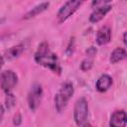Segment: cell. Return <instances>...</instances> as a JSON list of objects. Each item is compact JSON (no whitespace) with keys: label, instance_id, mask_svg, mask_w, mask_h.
<instances>
[{"label":"cell","instance_id":"1","mask_svg":"<svg viewBox=\"0 0 127 127\" xmlns=\"http://www.w3.org/2000/svg\"><path fill=\"white\" fill-rule=\"evenodd\" d=\"M35 61L37 64L48 67L54 72L61 73V66L59 64V60L56 54L51 52L48 43L43 42L39 47L35 54Z\"/></svg>","mask_w":127,"mask_h":127},{"label":"cell","instance_id":"2","mask_svg":"<svg viewBox=\"0 0 127 127\" xmlns=\"http://www.w3.org/2000/svg\"><path fill=\"white\" fill-rule=\"evenodd\" d=\"M74 92L73 85L71 82H64L58 93L55 96V106L59 112H61L67 104L68 100L71 98L72 94Z\"/></svg>","mask_w":127,"mask_h":127},{"label":"cell","instance_id":"3","mask_svg":"<svg viewBox=\"0 0 127 127\" xmlns=\"http://www.w3.org/2000/svg\"><path fill=\"white\" fill-rule=\"evenodd\" d=\"M88 115V104L84 97H80L76 100L73 109V119L78 127H83L86 124Z\"/></svg>","mask_w":127,"mask_h":127},{"label":"cell","instance_id":"4","mask_svg":"<svg viewBox=\"0 0 127 127\" xmlns=\"http://www.w3.org/2000/svg\"><path fill=\"white\" fill-rule=\"evenodd\" d=\"M81 5L80 1L77 0H69L66 1L59 10L58 14H57V18L59 23H64V21H66Z\"/></svg>","mask_w":127,"mask_h":127},{"label":"cell","instance_id":"5","mask_svg":"<svg viewBox=\"0 0 127 127\" xmlns=\"http://www.w3.org/2000/svg\"><path fill=\"white\" fill-rule=\"evenodd\" d=\"M18 82L17 74L12 70H4L0 74V86L2 90L7 94L12 91Z\"/></svg>","mask_w":127,"mask_h":127},{"label":"cell","instance_id":"6","mask_svg":"<svg viewBox=\"0 0 127 127\" xmlns=\"http://www.w3.org/2000/svg\"><path fill=\"white\" fill-rule=\"evenodd\" d=\"M43 97V88L41 84L35 83L32 85L28 94V105L32 111H35L41 104Z\"/></svg>","mask_w":127,"mask_h":127},{"label":"cell","instance_id":"7","mask_svg":"<svg viewBox=\"0 0 127 127\" xmlns=\"http://www.w3.org/2000/svg\"><path fill=\"white\" fill-rule=\"evenodd\" d=\"M127 115L124 110L114 111L109 120V127H126Z\"/></svg>","mask_w":127,"mask_h":127},{"label":"cell","instance_id":"8","mask_svg":"<svg viewBox=\"0 0 127 127\" xmlns=\"http://www.w3.org/2000/svg\"><path fill=\"white\" fill-rule=\"evenodd\" d=\"M111 5L109 4H105L103 6H99V7H96L93 12L90 14L89 16V21L91 23H97L99 22L101 19H103L105 17V15L111 10Z\"/></svg>","mask_w":127,"mask_h":127},{"label":"cell","instance_id":"9","mask_svg":"<svg viewBox=\"0 0 127 127\" xmlns=\"http://www.w3.org/2000/svg\"><path fill=\"white\" fill-rule=\"evenodd\" d=\"M111 40V30L109 27L107 26H103L101 27L96 35V43L99 46H103L106 45L110 42Z\"/></svg>","mask_w":127,"mask_h":127},{"label":"cell","instance_id":"10","mask_svg":"<svg viewBox=\"0 0 127 127\" xmlns=\"http://www.w3.org/2000/svg\"><path fill=\"white\" fill-rule=\"evenodd\" d=\"M113 83V80H112V77L109 75V74H102L99 76V78L97 79L96 81V89L99 91V92H105L106 90H108L111 85Z\"/></svg>","mask_w":127,"mask_h":127},{"label":"cell","instance_id":"11","mask_svg":"<svg viewBox=\"0 0 127 127\" xmlns=\"http://www.w3.org/2000/svg\"><path fill=\"white\" fill-rule=\"evenodd\" d=\"M49 6H50V3H49V2H42V3L38 4L37 6H35L34 8H32L29 12H27V13L24 15L23 19H26V20H27V19H31V18H33V17H35V16L41 14L42 12L46 11Z\"/></svg>","mask_w":127,"mask_h":127},{"label":"cell","instance_id":"12","mask_svg":"<svg viewBox=\"0 0 127 127\" xmlns=\"http://www.w3.org/2000/svg\"><path fill=\"white\" fill-rule=\"evenodd\" d=\"M126 57H127V54H126L125 49L118 47V48L114 49L113 52L111 53V55H110V63L111 64L119 63V62L125 60Z\"/></svg>","mask_w":127,"mask_h":127},{"label":"cell","instance_id":"13","mask_svg":"<svg viewBox=\"0 0 127 127\" xmlns=\"http://www.w3.org/2000/svg\"><path fill=\"white\" fill-rule=\"evenodd\" d=\"M23 52H24L23 45H17V46H14V47H11L10 49H8L5 53V57L7 60H12V59L18 58Z\"/></svg>","mask_w":127,"mask_h":127},{"label":"cell","instance_id":"14","mask_svg":"<svg viewBox=\"0 0 127 127\" xmlns=\"http://www.w3.org/2000/svg\"><path fill=\"white\" fill-rule=\"evenodd\" d=\"M16 104V97L13 93H7L6 98H5V105L7 109H11L12 107H14Z\"/></svg>","mask_w":127,"mask_h":127},{"label":"cell","instance_id":"15","mask_svg":"<svg viewBox=\"0 0 127 127\" xmlns=\"http://www.w3.org/2000/svg\"><path fill=\"white\" fill-rule=\"evenodd\" d=\"M92 65H93V60L91 58H86L81 62L80 69L83 70V71H87L92 67Z\"/></svg>","mask_w":127,"mask_h":127},{"label":"cell","instance_id":"16","mask_svg":"<svg viewBox=\"0 0 127 127\" xmlns=\"http://www.w3.org/2000/svg\"><path fill=\"white\" fill-rule=\"evenodd\" d=\"M86 55H87V58H91V59H93V57L96 55V53H97V50H96V48H94V47H89L87 50H86Z\"/></svg>","mask_w":127,"mask_h":127},{"label":"cell","instance_id":"17","mask_svg":"<svg viewBox=\"0 0 127 127\" xmlns=\"http://www.w3.org/2000/svg\"><path fill=\"white\" fill-rule=\"evenodd\" d=\"M22 123V116L20 113H16L13 117V124L15 126H20Z\"/></svg>","mask_w":127,"mask_h":127},{"label":"cell","instance_id":"18","mask_svg":"<svg viewBox=\"0 0 127 127\" xmlns=\"http://www.w3.org/2000/svg\"><path fill=\"white\" fill-rule=\"evenodd\" d=\"M3 116H4V107H3L2 104H0V123L2 122Z\"/></svg>","mask_w":127,"mask_h":127},{"label":"cell","instance_id":"19","mask_svg":"<svg viewBox=\"0 0 127 127\" xmlns=\"http://www.w3.org/2000/svg\"><path fill=\"white\" fill-rule=\"evenodd\" d=\"M3 64H4V59H3L2 56H0V69H1V67L3 65Z\"/></svg>","mask_w":127,"mask_h":127},{"label":"cell","instance_id":"20","mask_svg":"<svg viewBox=\"0 0 127 127\" xmlns=\"http://www.w3.org/2000/svg\"><path fill=\"white\" fill-rule=\"evenodd\" d=\"M123 43L126 45V32L123 34Z\"/></svg>","mask_w":127,"mask_h":127},{"label":"cell","instance_id":"21","mask_svg":"<svg viewBox=\"0 0 127 127\" xmlns=\"http://www.w3.org/2000/svg\"><path fill=\"white\" fill-rule=\"evenodd\" d=\"M83 127H93V126H91L89 123H86V124H84V125H83Z\"/></svg>","mask_w":127,"mask_h":127}]
</instances>
